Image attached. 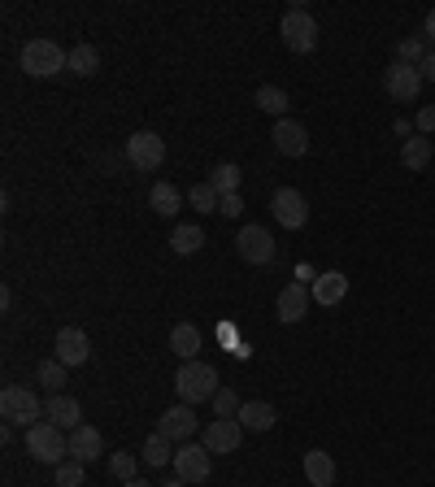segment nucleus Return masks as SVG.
Wrapping results in <instances>:
<instances>
[{
    "mask_svg": "<svg viewBox=\"0 0 435 487\" xmlns=\"http://www.w3.org/2000/svg\"><path fill=\"white\" fill-rule=\"evenodd\" d=\"M26 452L40 462V466H61L70 457V431H61L57 422H35L26 427Z\"/></svg>",
    "mask_w": 435,
    "mask_h": 487,
    "instance_id": "obj_1",
    "label": "nucleus"
},
{
    "mask_svg": "<svg viewBox=\"0 0 435 487\" xmlns=\"http://www.w3.org/2000/svg\"><path fill=\"white\" fill-rule=\"evenodd\" d=\"M218 370L209 366V361H183L175 374V391L183 405H200V401H214L218 396Z\"/></svg>",
    "mask_w": 435,
    "mask_h": 487,
    "instance_id": "obj_2",
    "label": "nucleus"
},
{
    "mask_svg": "<svg viewBox=\"0 0 435 487\" xmlns=\"http://www.w3.org/2000/svg\"><path fill=\"white\" fill-rule=\"evenodd\" d=\"M70 66V53H61L57 39H26V48H22V70L31 78H53L61 75Z\"/></svg>",
    "mask_w": 435,
    "mask_h": 487,
    "instance_id": "obj_3",
    "label": "nucleus"
},
{
    "mask_svg": "<svg viewBox=\"0 0 435 487\" xmlns=\"http://www.w3.org/2000/svg\"><path fill=\"white\" fill-rule=\"evenodd\" d=\"M0 413H5V422H14V427H35V422H44V401L31 388L9 383V388L0 391Z\"/></svg>",
    "mask_w": 435,
    "mask_h": 487,
    "instance_id": "obj_4",
    "label": "nucleus"
},
{
    "mask_svg": "<svg viewBox=\"0 0 435 487\" xmlns=\"http://www.w3.org/2000/svg\"><path fill=\"white\" fill-rule=\"evenodd\" d=\"M278 36H283V44H288V48H292V53H300V57H305V53H314L318 48V22H314V14H309V9H288V14H283V22H278Z\"/></svg>",
    "mask_w": 435,
    "mask_h": 487,
    "instance_id": "obj_5",
    "label": "nucleus"
},
{
    "mask_svg": "<svg viewBox=\"0 0 435 487\" xmlns=\"http://www.w3.org/2000/svg\"><path fill=\"white\" fill-rule=\"evenodd\" d=\"M236 253H239V261H248V266H270L278 249L266 227L248 222V227H239V235H236Z\"/></svg>",
    "mask_w": 435,
    "mask_h": 487,
    "instance_id": "obj_6",
    "label": "nucleus"
},
{
    "mask_svg": "<svg viewBox=\"0 0 435 487\" xmlns=\"http://www.w3.org/2000/svg\"><path fill=\"white\" fill-rule=\"evenodd\" d=\"M422 70L418 66H405V61H392L388 70H383V92L396 100V105H410V100H418V92H422Z\"/></svg>",
    "mask_w": 435,
    "mask_h": 487,
    "instance_id": "obj_7",
    "label": "nucleus"
},
{
    "mask_svg": "<svg viewBox=\"0 0 435 487\" xmlns=\"http://www.w3.org/2000/svg\"><path fill=\"white\" fill-rule=\"evenodd\" d=\"M126 161L136 166L139 175H153L161 161H166V139L157 131H136V136L126 139Z\"/></svg>",
    "mask_w": 435,
    "mask_h": 487,
    "instance_id": "obj_8",
    "label": "nucleus"
},
{
    "mask_svg": "<svg viewBox=\"0 0 435 487\" xmlns=\"http://www.w3.org/2000/svg\"><path fill=\"white\" fill-rule=\"evenodd\" d=\"M170 466H175V479H183V483H205L214 474V452L205 444H183V449H175Z\"/></svg>",
    "mask_w": 435,
    "mask_h": 487,
    "instance_id": "obj_9",
    "label": "nucleus"
},
{
    "mask_svg": "<svg viewBox=\"0 0 435 487\" xmlns=\"http://www.w3.org/2000/svg\"><path fill=\"white\" fill-rule=\"evenodd\" d=\"M270 214H275V222L283 231H300V227L309 222V205H305V196H300L297 188H278V192L270 196Z\"/></svg>",
    "mask_w": 435,
    "mask_h": 487,
    "instance_id": "obj_10",
    "label": "nucleus"
},
{
    "mask_svg": "<svg viewBox=\"0 0 435 487\" xmlns=\"http://www.w3.org/2000/svg\"><path fill=\"white\" fill-rule=\"evenodd\" d=\"M239 440H244V427H239V418H214L205 435H200V444L214 452H239Z\"/></svg>",
    "mask_w": 435,
    "mask_h": 487,
    "instance_id": "obj_11",
    "label": "nucleus"
},
{
    "mask_svg": "<svg viewBox=\"0 0 435 487\" xmlns=\"http://www.w3.org/2000/svg\"><path fill=\"white\" fill-rule=\"evenodd\" d=\"M157 435H166L170 444H178V440H192L197 435V413H192V405H170V410L157 418Z\"/></svg>",
    "mask_w": 435,
    "mask_h": 487,
    "instance_id": "obj_12",
    "label": "nucleus"
},
{
    "mask_svg": "<svg viewBox=\"0 0 435 487\" xmlns=\"http://www.w3.org/2000/svg\"><path fill=\"white\" fill-rule=\"evenodd\" d=\"M87 357H92V340L87 331L79 327H61L57 331V361L70 370V366H87Z\"/></svg>",
    "mask_w": 435,
    "mask_h": 487,
    "instance_id": "obj_13",
    "label": "nucleus"
},
{
    "mask_svg": "<svg viewBox=\"0 0 435 487\" xmlns=\"http://www.w3.org/2000/svg\"><path fill=\"white\" fill-rule=\"evenodd\" d=\"M275 148L283 157H305L309 153V131H305V122H297V117H278L275 122Z\"/></svg>",
    "mask_w": 435,
    "mask_h": 487,
    "instance_id": "obj_14",
    "label": "nucleus"
},
{
    "mask_svg": "<svg viewBox=\"0 0 435 487\" xmlns=\"http://www.w3.org/2000/svg\"><path fill=\"white\" fill-rule=\"evenodd\" d=\"M309 300H314V292H305V283H288L283 292L275 296V313L283 327H292V322H300L305 313H309Z\"/></svg>",
    "mask_w": 435,
    "mask_h": 487,
    "instance_id": "obj_15",
    "label": "nucleus"
},
{
    "mask_svg": "<svg viewBox=\"0 0 435 487\" xmlns=\"http://www.w3.org/2000/svg\"><path fill=\"white\" fill-rule=\"evenodd\" d=\"M44 418H48V422H57L61 431H79L83 427V405L75 401V396L57 391V396H48V401H44Z\"/></svg>",
    "mask_w": 435,
    "mask_h": 487,
    "instance_id": "obj_16",
    "label": "nucleus"
},
{
    "mask_svg": "<svg viewBox=\"0 0 435 487\" xmlns=\"http://www.w3.org/2000/svg\"><path fill=\"white\" fill-rule=\"evenodd\" d=\"M100 452H105V440H100V431H96V427H87V422H83L79 431H70V457H75V462L92 466Z\"/></svg>",
    "mask_w": 435,
    "mask_h": 487,
    "instance_id": "obj_17",
    "label": "nucleus"
},
{
    "mask_svg": "<svg viewBox=\"0 0 435 487\" xmlns=\"http://www.w3.org/2000/svg\"><path fill=\"white\" fill-rule=\"evenodd\" d=\"M200 327H192V322H178L175 331H170V352H175L178 361H200Z\"/></svg>",
    "mask_w": 435,
    "mask_h": 487,
    "instance_id": "obj_18",
    "label": "nucleus"
},
{
    "mask_svg": "<svg viewBox=\"0 0 435 487\" xmlns=\"http://www.w3.org/2000/svg\"><path fill=\"white\" fill-rule=\"evenodd\" d=\"M309 292H314V305H327V309H331V305H339V300L349 296V279L339 270H327V274H318V283Z\"/></svg>",
    "mask_w": 435,
    "mask_h": 487,
    "instance_id": "obj_19",
    "label": "nucleus"
},
{
    "mask_svg": "<svg viewBox=\"0 0 435 487\" xmlns=\"http://www.w3.org/2000/svg\"><path fill=\"white\" fill-rule=\"evenodd\" d=\"M305 479H309V487H331L336 483V462H331V452H322V449L305 452Z\"/></svg>",
    "mask_w": 435,
    "mask_h": 487,
    "instance_id": "obj_20",
    "label": "nucleus"
},
{
    "mask_svg": "<svg viewBox=\"0 0 435 487\" xmlns=\"http://www.w3.org/2000/svg\"><path fill=\"white\" fill-rule=\"evenodd\" d=\"M236 418H239V427L244 431H270L278 422L275 405H266V401H244Z\"/></svg>",
    "mask_w": 435,
    "mask_h": 487,
    "instance_id": "obj_21",
    "label": "nucleus"
},
{
    "mask_svg": "<svg viewBox=\"0 0 435 487\" xmlns=\"http://www.w3.org/2000/svg\"><path fill=\"white\" fill-rule=\"evenodd\" d=\"M431 157H435V148H431V139L427 136H410L405 144H400V166H405V170H427Z\"/></svg>",
    "mask_w": 435,
    "mask_h": 487,
    "instance_id": "obj_22",
    "label": "nucleus"
},
{
    "mask_svg": "<svg viewBox=\"0 0 435 487\" xmlns=\"http://www.w3.org/2000/svg\"><path fill=\"white\" fill-rule=\"evenodd\" d=\"M148 205H153V214L175 218L178 209H183V192H178L175 183H153V192H148Z\"/></svg>",
    "mask_w": 435,
    "mask_h": 487,
    "instance_id": "obj_23",
    "label": "nucleus"
},
{
    "mask_svg": "<svg viewBox=\"0 0 435 487\" xmlns=\"http://www.w3.org/2000/svg\"><path fill=\"white\" fill-rule=\"evenodd\" d=\"M170 249H175L178 257H192L205 249V231H200V222H183V227H175V235H170Z\"/></svg>",
    "mask_w": 435,
    "mask_h": 487,
    "instance_id": "obj_24",
    "label": "nucleus"
},
{
    "mask_svg": "<svg viewBox=\"0 0 435 487\" xmlns=\"http://www.w3.org/2000/svg\"><path fill=\"white\" fill-rule=\"evenodd\" d=\"M139 462H144V466H157V470L166 466V462H175V449H170V440L153 431V435L144 440V449H139Z\"/></svg>",
    "mask_w": 435,
    "mask_h": 487,
    "instance_id": "obj_25",
    "label": "nucleus"
},
{
    "mask_svg": "<svg viewBox=\"0 0 435 487\" xmlns=\"http://www.w3.org/2000/svg\"><path fill=\"white\" fill-rule=\"evenodd\" d=\"M258 109L261 114H270V117H288V109H292V100H288V92L283 87H258Z\"/></svg>",
    "mask_w": 435,
    "mask_h": 487,
    "instance_id": "obj_26",
    "label": "nucleus"
},
{
    "mask_svg": "<svg viewBox=\"0 0 435 487\" xmlns=\"http://www.w3.org/2000/svg\"><path fill=\"white\" fill-rule=\"evenodd\" d=\"M239 166H231V161H222V166H214L209 170V188H214L218 196H236L239 192Z\"/></svg>",
    "mask_w": 435,
    "mask_h": 487,
    "instance_id": "obj_27",
    "label": "nucleus"
},
{
    "mask_svg": "<svg viewBox=\"0 0 435 487\" xmlns=\"http://www.w3.org/2000/svg\"><path fill=\"white\" fill-rule=\"evenodd\" d=\"M70 75H96L100 70V53L92 48V44H75L70 48V66H66Z\"/></svg>",
    "mask_w": 435,
    "mask_h": 487,
    "instance_id": "obj_28",
    "label": "nucleus"
},
{
    "mask_svg": "<svg viewBox=\"0 0 435 487\" xmlns=\"http://www.w3.org/2000/svg\"><path fill=\"white\" fill-rule=\"evenodd\" d=\"M427 53H431V48H427V39L422 36H410V39H400V44H396V61H405V66H422Z\"/></svg>",
    "mask_w": 435,
    "mask_h": 487,
    "instance_id": "obj_29",
    "label": "nucleus"
},
{
    "mask_svg": "<svg viewBox=\"0 0 435 487\" xmlns=\"http://www.w3.org/2000/svg\"><path fill=\"white\" fill-rule=\"evenodd\" d=\"M187 200H192V209H200V214H218V205H222V196L209 188V178H205V183H197V188L187 192Z\"/></svg>",
    "mask_w": 435,
    "mask_h": 487,
    "instance_id": "obj_30",
    "label": "nucleus"
},
{
    "mask_svg": "<svg viewBox=\"0 0 435 487\" xmlns=\"http://www.w3.org/2000/svg\"><path fill=\"white\" fill-rule=\"evenodd\" d=\"M109 474H114V479H122V483L139 479V457H136V452H114V457H109Z\"/></svg>",
    "mask_w": 435,
    "mask_h": 487,
    "instance_id": "obj_31",
    "label": "nucleus"
},
{
    "mask_svg": "<svg viewBox=\"0 0 435 487\" xmlns=\"http://www.w3.org/2000/svg\"><path fill=\"white\" fill-rule=\"evenodd\" d=\"M35 379H40L44 388L53 391V396H57V391L66 388V366H61L57 357H53V361H40V370H35Z\"/></svg>",
    "mask_w": 435,
    "mask_h": 487,
    "instance_id": "obj_32",
    "label": "nucleus"
},
{
    "mask_svg": "<svg viewBox=\"0 0 435 487\" xmlns=\"http://www.w3.org/2000/svg\"><path fill=\"white\" fill-rule=\"evenodd\" d=\"M57 487H83V462L66 457V462L57 466Z\"/></svg>",
    "mask_w": 435,
    "mask_h": 487,
    "instance_id": "obj_33",
    "label": "nucleus"
},
{
    "mask_svg": "<svg viewBox=\"0 0 435 487\" xmlns=\"http://www.w3.org/2000/svg\"><path fill=\"white\" fill-rule=\"evenodd\" d=\"M214 413H218V418H236V413H239L236 391H231V388H218V396H214Z\"/></svg>",
    "mask_w": 435,
    "mask_h": 487,
    "instance_id": "obj_34",
    "label": "nucleus"
},
{
    "mask_svg": "<svg viewBox=\"0 0 435 487\" xmlns=\"http://www.w3.org/2000/svg\"><path fill=\"white\" fill-rule=\"evenodd\" d=\"M414 131H418V136H431V131H435V105H427V109H418Z\"/></svg>",
    "mask_w": 435,
    "mask_h": 487,
    "instance_id": "obj_35",
    "label": "nucleus"
},
{
    "mask_svg": "<svg viewBox=\"0 0 435 487\" xmlns=\"http://www.w3.org/2000/svg\"><path fill=\"white\" fill-rule=\"evenodd\" d=\"M218 214H222V218H239V214H244V200H239V192L236 196H222Z\"/></svg>",
    "mask_w": 435,
    "mask_h": 487,
    "instance_id": "obj_36",
    "label": "nucleus"
},
{
    "mask_svg": "<svg viewBox=\"0 0 435 487\" xmlns=\"http://www.w3.org/2000/svg\"><path fill=\"white\" fill-rule=\"evenodd\" d=\"M292 279H297V283H305V288H314V283H318V270H314V266H309V261H300V266H297V274H292Z\"/></svg>",
    "mask_w": 435,
    "mask_h": 487,
    "instance_id": "obj_37",
    "label": "nucleus"
},
{
    "mask_svg": "<svg viewBox=\"0 0 435 487\" xmlns=\"http://www.w3.org/2000/svg\"><path fill=\"white\" fill-rule=\"evenodd\" d=\"M418 70H422V78H427V83H435V53H427V61H422Z\"/></svg>",
    "mask_w": 435,
    "mask_h": 487,
    "instance_id": "obj_38",
    "label": "nucleus"
},
{
    "mask_svg": "<svg viewBox=\"0 0 435 487\" xmlns=\"http://www.w3.org/2000/svg\"><path fill=\"white\" fill-rule=\"evenodd\" d=\"M422 39H435V9L427 14V22H422Z\"/></svg>",
    "mask_w": 435,
    "mask_h": 487,
    "instance_id": "obj_39",
    "label": "nucleus"
},
{
    "mask_svg": "<svg viewBox=\"0 0 435 487\" xmlns=\"http://www.w3.org/2000/svg\"><path fill=\"white\" fill-rule=\"evenodd\" d=\"M122 487H157V483H144V479H131V483H122Z\"/></svg>",
    "mask_w": 435,
    "mask_h": 487,
    "instance_id": "obj_40",
    "label": "nucleus"
},
{
    "mask_svg": "<svg viewBox=\"0 0 435 487\" xmlns=\"http://www.w3.org/2000/svg\"><path fill=\"white\" fill-rule=\"evenodd\" d=\"M161 487H187V483H183V479H166V483H161Z\"/></svg>",
    "mask_w": 435,
    "mask_h": 487,
    "instance_id": "obj_41",
    "label": "nucleus"
}]
</instances>
